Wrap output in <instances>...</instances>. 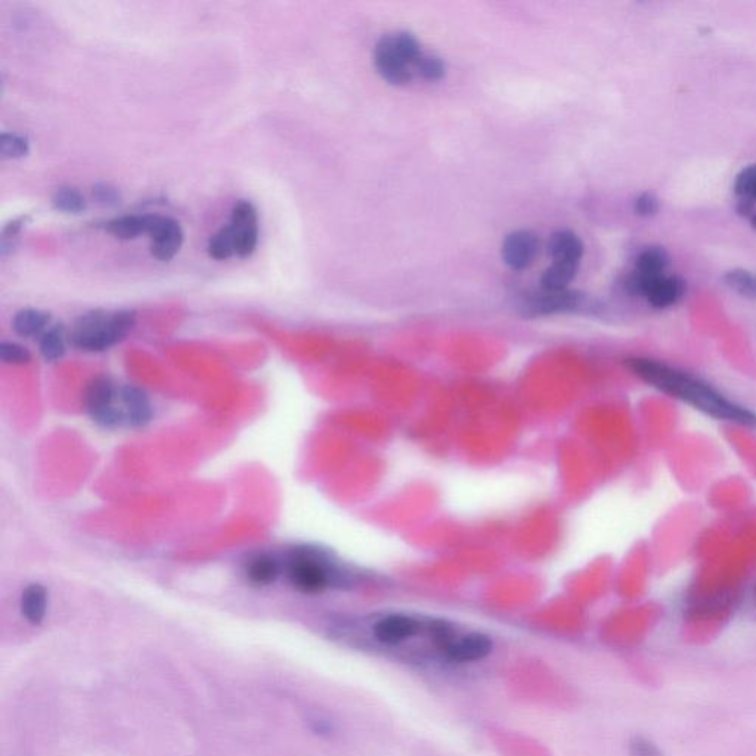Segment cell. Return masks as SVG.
<instances>
[{
    "label": "cell",
    "instance_id": "6da1fadb",
    "mask_svg": "<svg viewBox=\"0 0 756 756\" xmlns=\"http://www.w3.org/2000/svg\"><path fill=\"white\" fill-rule=\"evenodd\" d=\"M627 367L644 383L708 417L756 430V412L731 401L699 377L650 358L627 359Z\"/></svg>",
    "mask_w": 756,
    "mask_h": 756
},
{
    "label": "cell",
    "instance_id": "7a4b0ae2",
    "mask_svg": "<svg viewBox=\"0 0 756 756\" xmlns=\"http://www.w3.org/2000/svg\"><path fill=\"white\" fill-rule=\"evenodd\" d=\"M133 311H92L80 316L71 327V345L85 352H102L126 339L135 327Z\"/></svg>",
    "mask_w": 756,
    "mask_h": 756
},
{
    "label": "cell",
    "instance_id": "3957f363",
    "mask_svg": "<svg viewBox=\"0 0 756 756\" xmlns=\"http://www.w3.org/2000/svg\"><path fill=\"white\" fill-rule=\"evenodd\" d=\"M281 562L290 584L305 594L321 593L339 579V572L316 548H293L285 554Z\"/></svg>",
    "mask_w": 756,
    "mask_h": 756
},
{
    "label": "cell",
    "instance_id": "277c9868",
    "mask_svg": "<svg viewBox=\"0 0 756 756\" xmlns=\"http://www.w3.org/2000/svg\"><path fill=\"white\" fill-rule=\"evenodd\" d=\"M625 290L631 296L643 297L655 309H668L683 300L687 285L678 275L663 274L655 278H643L632 274L625 281Z\"/></svg>",
    "mask_w": 756,
    "mask_h": 756
},
{
    "label": "cell",
    "instance_id": "5b68a950",
    "mask_svg": "<svg viewBox=\"0 0 756 756\" xmlns=\"http://www.w3.org/2000/svg\"><path fill=\"white\" fill-rule=\"evenodd\" d=\"M119 389L110 377H95L89 383L85 393L86 410L99 426L107 429L123 426L119 408Z\"/></svg>",
    "mask_w": 756,
    "mask_h": 756
},
{
    "label": "cell",
    "instance_id": "8992f818",
    "mask_svg": "<svg viewBox=\"0 0 756 756\" xmlns=\"http://www.w3.org/2000/svg\"><path fill=\"white\" fill-rule=\"evenodd\" d=\"M374 64L380 76L392 85L404 86L412 80L411 64L402 55L395 34H386L378 40Z\"/></svg>",
    "mask_w": 756,
    "mask_h": 756
},
{
    "label": "cell",
    "instance_id": "52a82bcc",
    "mask_svg": "<svg viewBox=\"0 0 756 756\" xmlns=\"http://www.w3.org/2000/svg\"><path fill=\"white\" fill-rule=\"evenodd\" d=\"M147 234L151 238V254L160 262H170L184 243L181 225L167 216L147 215Z\"/></svg>",
    "mask_w": 756,
    "mask_h": 756
},
{
    "label": "cell",
    "instance_id": "ba28073f",
    "mask_svg": "<svg viewBox=\"0 0 756 756\" xmlns=\"http://www.w3.org/2000/svg\"><path fill=\"white\" fill-rule=\"evenodd\" d=\"M231 228L235 241V253L240 257L252 256L259 243L257 210L250 201L238 200L232 207Z\"/></svg>",
    "mask_w": 756,
    "mask_h": 756
},
{
    "label": "cell",
    "instance_id": "9c48e42d",
    "mask_svg": "<svg viewBox=\"0 0 756 756\" xmlns=\"http://www.w3.org/2000/svg\"><path fill=\"white\" fill-rule=\"evenodd\" d=\"M119 408L123 426L142 427L153 418V405L147 393L132 384L120 387Z\"/></svg>",
    "mask_w": 756,
    "mask_h": 756
},
{
    "label": "cell",
    "instance_id": "30bf717a",
    "mask_svg": "<svg viewBox=\"0 0 756 756\" xmlns=\"http://www.w3.org/2000/svg\"><path fill=\"white\" fill-rule=\"evenodd\" d=\"M538 250L539 241L535 234L531 231H516L505 238L501 254L511 269L522 271L534 263Z\"/></svg>",
    "mask_w": 756,
    "mask_h": 756
},
{
    "label": "cell",
    "instance_id": "8fae6325",
    "mask_svg": "<svg viewBox=\"0 0 756 756\" xmlns=\"http://www.w3.org/2000/svg\"><path fill=\"white\" fill-rule=\"evenodd\" d=\"M492 649H494V643L488 635L473 632L460 640L452 641L451 646L445 650V655L452 662H476L491 655Z\"/></svg>",
    "mask_w": 756,
    "mask_h": 756
},
{
    "label": "cell",
    "instance_id": "7c38bea8",
    "mask_svg": "<svg viewBox=\"0 0 756 756\" xmlns=\"http://www.w3.org/2000/svg\"><path fill=\"white\" fill-rule=\"evenodd\" d=\"M283 573V562L269 553L254 554L244 566V575L256 587H268Z\"/></svg>",
    "mask_w": 756,
    "mask_h": 756
},
{
    "label": "cell",
    "instance_id": "4fadbf2b",
    "mask_svg": "<svg viewBox=\"0 0 756 756\" xmlns=\"http://www.w3.org/2000/svg\"><path fill=\"white\" fill-rule=\"evenodd\" d=\"M418 632L417 621L410 616L393 615L381 619L374 627V635L384 644H398L414 637Z\"/></svg>",
    "mask_w": 756,
    "mask_h": 756
},
{
    "label": "cell",
    "instance_id": "5bb4252c",
    "mask_svg": "<svg viewBox=\"0 0 756 756\" xmlns=\"http://www.w3.org/2000/svg\"><path fill=\"white\" fill-rule=\"evenodd\" d=\"M581 302V296L573 291H547L532 297L526 303V311L532 314H553V312L573 309Z\"/></svg>",
    "mask_w": 756,
    "mask_h": 756
},
{
    "label": "cell",
    "instance_id": "9a60e30c",
    "mask_svg": "<svg viewBox=\"0 0 756 756\" xmlns=\"http://www.w3.org/2000/svg\"><path fill=\"white\" fill-rule=\"evenodd\" d=\"M548 253L553 257V262L572 263L579 266L582 254H584V244L573 232L559 231L551 235L548 241Z\"/></svg>",
    "mask_w": 756,
    "mask_h": 756
},
{
    "label": "cell",
    "instance_id": "2e32d148",
    "mask_svg": "<svg viewBox=\"0 0 756 756\" xmlns=\"http://www.w3.org/2000/svg\"><path fill=\"white\" fill-rule=\"evenodd\" d=\"M668 265L669 256L663 247H646L635 259L634 274L643 278L659 277V275L665 274Z\"/></svg>",
    "mask_w": 756,
    "mask_h": 756
},
{
    "label": "cell",
    "instance_id": "e0dca14e",
    "mask_svg": "<svg viewBox=\"0 0 756 756\" xmlns=\"http://www.w3.org/2000/svg\"><path fill=\"white\" fill-rule=\"evenodd\" d=\"M48 609V593L40 584H32L24 590L21 597V612L33 625L42 624Z\"/></svg>",
    "mask_w": 756,
    "mask_h": 756
},
{
    "label": "cell",
    "instance_id": "ac0fdd59",
    "mask_svg": "<svg viewBox=\"0 0 756 756\" xmlns=\"http://www.w3.org/2000/svg\"><path fill=\"white\" fill-rule=\"evenodd\" d=\"M51 316L39 309H23L14 316L12 327L21 337L42 336L48 330Z\"/></svg>",
    "mask_w": 756,
    "mask_h": 756
},
{
    "label": "cell",
    "instance_id": "d6986e66",
    "mask_svg": "<svg viewBox=\"0 0 756 756\" xmlns=\"http://www.w3.org/2000/svg\"><path fill=\"white\" fill-rule=\"evenodd\" d=\"M67 331L63 324L52 325L40 336L39 349L43 358L49 362L60 361L65 353Z\"/></svg>",
    "mask_w": 756,
    "mask_h": 756
},
{
    "label": "cell",
    "instance_id": "ffe728a7",
    "mask_svg": "<svg viewBox=\"0 0 756 756\" xmlns=\"http://www.w3.org/2000/svg\"><path fill=\"white\" fill-rule=\"evenodd\" d=\"M578 269L579 266L572 263L553 262L542 275V288L547 291H565L578 274Z\"/></svg>",
    "mask_w": 756,
    "mask_h": 756
},
{
    "label": "cell",
    "instance_id": "44dd1931",
    "mask_svg": "<svg viewBox=\"0 0 756 756\" xmlns=\"http://www.w3.org/2000/svg\"><path fill=\"white\" fill-rule=\"evenodd\" d=\"M107 231L119 240H133L147 234V216H122L107 223Z\"/></svg>",
    "mask_w": 756,
    "mask_h": 756
},
{
    "label": "cell",
    "instance_id": "7402d4cb",
    "mask_svg": "<svg viewBox=\"0 0 756 756\" xmlns=\"http://www.w3.org/2000/svg\"><path fill=\"white\" fill-rule=\"evenodd\" d=\"M52 204L58 212L79 215V213L85 212L86 198L77 188L61 187L52 197Z\"/></svg>",
    "mask_w": 756,
    "mask_h": 756
},
{
    "label": "cell",
    "instance_id": "603a6c76",
    "mask_svg": "<svg viewBox=\"0 0 756 756\" xmlns=\"http://www.w3.org/2000/svg\"><path fill=\"white\" fill-rule=\"evenodd\" d=\"M724 283L740 296L756 300V274L745 269H733L725 274Z\"/></svg>",
    "mask_w": 756,
    "mask_h": 756
},
{
    "label": "cell",
    "instance_id": "cb8c5ba5",
    "mask_svg": "<svg viewBox=\"0 0 756 756\" xmlns=\"http://www.w3.org/2000/svg\"><path fill=\"white\" fill-rule=\"evenodd\" d=\"M207 252L209 256L215 260H228L232 256H235V241L234 235H232L231 228L228 225L219 229L215 235L209 240V246H207Z\"/></svg>",
    "mask_w": 756,
    "mask_h": 756
},
{
    "label": "cell",
    "instance_id": "d4e9b609",
    "mask_svg": "<svg viewBox=\"0 0 756 756\" xmlns=\"http://www.w3.org/2000/svg\"><path fill=\"white\" fill-rule=\"evenodd\" d=\"M30 153V142L18 133L3 132L0 135V156L6 160H17Z\"/></svg>",
    "mask_w": 756,
    "mask_h": 756
},
{
    "label": "cell",
    "instance_id": "484cf974",
    "mask_svg": "<svg viewBox=\"0 0 756 756\" xmlns=\"http://www.w3.org/2000/svg\"><path fill=\"white\" fill-rule=\"evenodd\" d=\"M734 191H736L737 197L740 201H746V203H756V164L745 167L739 175L736 176L734 181Z\"/></svg>",
    "mask_w": 756,
    "mask_h": 756
},
{
    "label": "cell",
    "instance_id": "4316f807",
    "mask_svg": "<svg viewBox=\"0 0 756 756\" xmlns=\"http://www.w3.org/2000/svg\"><path fill=\"white\" fill-rule=\"evenodd\" d=\"M415 71L420 74L423 79L430 80V82H436L441 80L446 74V65L439 57H430V55H424L415 64Z\"/></svg>",
    "mask_w": 756,
    "mask_h": 756
},
{
    "label": "cell",
    "instance_id": "83f0119b",
    "mask_svg": "<svg viewBox=\"0 0 756 756\" xmlns=\"http://www.w3.org/2000/svg\"><path fill=\"white\" fill-rule=\"evenodd\" d=\"M92 197H94L99 206L104 207H116L122 201L119 189L108 184V182H98V184H95L94 188H92Z\"/></svg>",
    "mask_w": 756,
    "mask_h": 756
},
{
    "label": "cell",
    "instance_id": "f1b7e54d",
    "mask_svg": "<svg viewBox=\"0 0 756 756\" xmlns=\"http://www.w3.org/2000/svg\"><path fill=\"white\" fill-rule=\"evenodd\" d=\"M0 359L5 364H27L32 359L26 347L14 342H2L0 345Z\"/></svg>",
    "mask_w": 756,
    "mask_h": 756
},
{
    "label": "cell",
    "instance_id": "f546056e",
    "mask_svg": "<svg viewBox=\"0 0 756 756\" xmlns=\"http://www.w3.org/2000/svg\"><path fill=\"white\" fill-rule=\"evenodd\" d=\"M659 209H661L659 198L650 194V192H643L634 200L635 215L641 216V218H652L659 212Z\"/></svg>",
    "mask_w": 756,
    "mask_h": 756
},
{
    "label": "cell",
    "instance_id": "4dcf8cb0",
    "mask_svg": "<svg viewBox=\"0 0 756 756\" xmlns=\"http://www.w3.org/2000/svg\"><path fill=\"white\" fill-rule=\"evenodd\" d=\"M430 635H432L433 640H435V643L438 644L439 647L445 652L446 649H448L449 646H451L452 641L455 640L454 637V631H452V628L449 627L448 624H446L445 621H435L430 624Z\"/></svg>",
    "mask_w": 756,
    "mask_h": 756
},
{
    "label": "cell",
    "instance_id": "1f68e13d",
    "mask_svg": "<svg viewBox=\"0 0 756 756\" xmlns=\"http://www.w3.org/2000/svg\"><path fill=\"white\" fill-rule=\"evenodd\" d=\"M631 756H663L661 749L646 737L637 736L630 742Z\"/></svg>",
    "mask_w": 756,
    "mask_h": 756
},
{
    "label": "cell",
    "instance_id": "d6a6232c",
    "mask_svg": "<svg viewBox=\"0 0 756 756\" xmlns=\"http://www.w3.org/2000/svg\"><path fill=\"white\" fill-rule=\"evenodd\" d=\"M751 223H752V228H754V229H755V231H756V213H755V215H754V216H752V221H751Z\"/></svg>",
    "mask_w": 756,
    "mask_h": 756
}]
</instances>
